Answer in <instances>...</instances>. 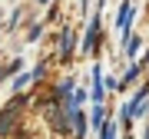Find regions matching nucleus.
<instances>
[{
    "mask_svg": "<svg viewBox=\"0 0 149 139\" xmlns=\"http://www.w3.org/2000/svg\"><path fill=\"white\" fill-rule=\"evenodd\" d=\"M100 17H93L90 20V30H86V37H83V53H93V47H96V30H100Z\"/></svg>",
    "mask_w": 149,
    "mask_h": 139,
    "instance_id": "2",
    "label": "nucleus"
},
{
    "mask_svg": "<svg viewBox=\"0 0 149 139\" xmlns=\"http://www.w3.org/2000/svg\"><path fill=\"white\" fill-rule=\"evenodd\" d=\"M20 103H23V99H13L10 106H7L3 113H0V133H10V126H13V116H17V109H20Z\"/></svg>",
    "mask_w": 149,
    "mask_h": 139,
    "instance_id": "1",
    "label": "nucleus"
},
{
    "mask_svg": "<svg viewBox=\"0 0 149 139\" xmlns=\"http://www.w3.org/2000/svg\"><path fill=\"white\" fill-rule=\"evenodd\" d=\"M0 80H3V70H0Z\"/></svg>",
    "mask_w": 149,
    "mask_h": 139,
    "instance_id": "9",
    "label": "nucleus"
},
{
    "mask_svg": "<svg viewBox=\"0 0 149 139\" xmlns=\"http://www.w3.org/2000/svg\"><path fill=\"white\" fill-rule=\"evenodd\" d=\"M146 139H149V129H146Z\"/></svg>",
    "mask_w": 149,
    "mask_h": 139,
    "instance_id": "10",
    "label": "nucleus"
},
{
    "mask_svg": "<svg viewBox=\"0 0 149 139\" xmlns=\"http://www.w3.org/2000/svg\"><path fill=\"white\" fill-rule=\"evenodd\" d=\"M93 123H96V129H103V123H106V113H103V106L93 113Z\"/></svg>",
    "mask_w": 149,
    "mask_h": 139,
    "instance_id": "5",
    "label": "nucleus"
},
{
    "mask_svg": "<svg viewBox=\"0 0 149 139\" xmlns=\"http://www.w3.org/2000/svg\"><path fill=\"white\" fill-rule=\"evenodd\" d=\"M83 133H86V126H83V116H76V139H83Z\"/></svg>",
    "mask_w": 149,
    "mask_h": 139,
    "instance_id": "6",
    "label": "nucleus"
},
{
    "mask_svg": "<svg viewBox=\"0 0 149 139\" xmlns=\"http://www.w3.org/2000/svg\"><path fill=\"white\" fill-rule=\"evenodd\" d=\"M70 43H73V30L66 27V30H63V37H60V56H63V60L70 56V50H73Z\"/></svg>",
    "mask_w": 149,
    "mask_h": 139,
    "instance_id": "4",
    "label": "nucleus"
},
{
    "mask_svg": "<svg viewBox=\"0 0 149 139\" xmlns=\"http://www.w3.org/2000/svg\"><path fill=\"white\" fill-rule=\"evenodd\" d=\"M113 136H116V129H113L109 123H103V139H113Z\"/></svg>",
    "mask_w": 149,
    "mask_h": 139,
    "instance_id": "7",
    "label": "nucleus"
},
{
    "mask_svg": "<svg viewBox=\"0 0 149 139\" xmlns=\"http://www.w3.org/2000/svg\"><path fill=\"white\" fill-rule=\"evenodd\" d=\"M0 30H3V27H0Z\"/></svg>",
    "mask_w": 149,
    "mask_h": 139,
    "instance_id": "11",
    "label": "nucleus"
},
{
    "mask_svg": "<svg viewBox=\"0 0 149 139\" xmlns=\"http://www.w3.org/2000/svg\"><path fill=\"white\" fill-rule=\"evenodd\" d=\"M37 3H53V0H37Z\"/></svg>",
    "mask_w": 149,
    "mask_h": 139,
    "instance_id": "8",
    "label": "nucleus"
},
{
    "mask_svg": "<svg viewBox=\"0 0 149 139\" xmlns=\"http://www.w3.org/2000/svg\"><path fill=\"white\" fill-rule=\"evenodd\" d=\"M93 99L103 103V70H100V63L93 66Z\"/></svg>",
    "mask_w": 149,
    "mask_h": 139,
    "instance_id": "3",
    "label": "nucleus"
}]
</instances>
